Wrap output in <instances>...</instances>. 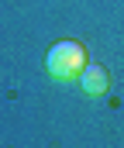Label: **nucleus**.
<instances>
[{
    "label": "nucleus",
    "instance_id": "1",
    "mask_svg": "<svg viewBox=\"0 0 124 148\" xmlns=\"http://www.w3.org/2000/svg\"><path fill=\"white\" fill-rule=\"evenodd\" d=\"M86 66H90V59H86V45L76 41V38L55 41V45L45 52V73L55 76V79H62V83H76Z\"/></svg>",
    "mask_w": 124,
    "mask_h": 148
},
{
    "label": "nucleus",
    "instance_id": "2",
    "mask_svg": "<svg viewBox=\"0 0 124 148\" xmlns=\"http://www.w3.org/2000/svg\"><path fill=\"white\" fill-rule=\"evenodd\" d=\"M76 83L83 86V93H86V97H103V93L110 90V73H107L103 66H93V62H90Z\"/></svg>",
    "mask_w": 124,
    "mask_h": 148
}]
</instances>
